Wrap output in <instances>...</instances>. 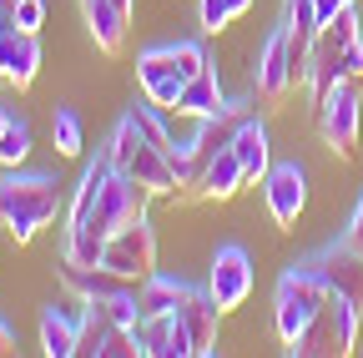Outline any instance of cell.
Instances as JSON below:
<instances>
[{
  "label": "cell",
  "mask_w": 363,
  "mask_h": 358,
  "mask_svg": "<svg viewBox=\"0 0 363 358\" xmlns=\"http://www.w3.org/2000/svg\"><path fill=\"white\" fill-rule=\"evenodd\" d=\"M66 212V197H61V182L51 172H6L0 177V228L11 233V242H30L40 228Z\"/></svg>",
  "instance_id": "1"
},
{
  "label": "cell",
  "mask_w": 363,
  "mask_h": 358,
  "mask_svg": "<svg viewBox=\"0 0 363 358\" xmlns=\"http://www.w3.org/2000/svg\"><path fill=\"white\" fill-rule=\"evenodd\" d=\"M328 298H333V288L323 283V273H318L313 262L288 267V273L278 278V303H272V323H278V338L293 348V343L308 333V323L318 318V308H323Z\"/></svg>",
  "instance_id": "2"
},
{
  "label": "cell",
  "mask_w": 363,
  "mask_h": 358,
  "mask_svg": "<svg viewBox=\"0 0 363 358\" xmlns=\"http://www.w3.org/2000/svg\"><path fill=\"white\" fill-rule=\"evenodd\" d=\"M358 323H363V308L343 293H333L323 308H318V318L308 323V333L288 348V353H303V358H318V353H328V358H343L353 353L358 343Z\"/></svg>",
  "instance_id": "3"
},
{
  "label": "cell",
  "mask_w": 363,
  "mask_h": 358,
  "mask_svg": "<svg viewBox=\"0 0 363 358\" xmlns=\"http://www.w3.org/2000/svg\"><path fill=\"white\" fill-rule=\"evenodd\" d=\"M147 202H152V192L136 182L131 172H116V167H111L106 187H101V197H96V212H91L86 222H71V228H91V233L111 237V233L131 228V222H142V217H147Z\"/></svg>",
  "instance_id": "4"
},
{
  "label": "cell",
  "mask_w": 363,
  "mask_h": 358,
  "mask_svg": "<svg viewBox=\"0 0 363 358\" xmlns=\"http://www.w3.org/2000/svg\"><path fill=\"white\" fill-rule=\"evenodd\" d=\"M318 131L333 157H358V131H363V101H358V81H338L333 91L318 101Z\"/></svg>",
  "instance_id": "5"
},
{
  "label": "cell",
  "mask_w": 363,
  "mask_h": 358,
  "mask_svg": "<svg viewBox=\"0 0 363 358\" xmlns=\"http://www.w3.org/2000/svg\"><path fill=\"white\" fill-rule=\"evenodd\" d=\"M101 267H111L116 278L126 283H142L157 273V233H152V222H131V228L111 233L106 237V252H101Z\"/></svg>",
  "instance_id": "6"
},
{
  "label": "cell",
  "mask_w": 363,
  "mask_h": 358,
  "mask_svg": "<svg viewBox=\"0 0 363 358\" xmlns=\"http://www.w3.org/2000/svg\"><path fill=\"white\" fill-rule=\"evenodd\" d=\"M252 86H257V96H262L267 106H283V101L298 91V81H293V56H288V26H278V30L262 40Z\"/></svg>",
  "instance_id": "7"
},
{
  "label": "cell",
  "mask_w": 363,
  "mask_h": 358,
  "mask_svg": "<svg viewBox=\"0 0 363 358\" xmlns=\"http://www.w3.org/2000/svg\"><path fill=\"white\" fill-rule=\"evenodd\" d=\"M262 197H267V212L283 233L298 228V217L308 207V172L298 162H272V172L262 177Z\"/></svg>",
  "instance_id": "8"
},
{
  "label": "cell",
  "mask_w": 363,
  "mask_h": 358,
  "mask_svg": "<svg viewBox=\"0 0 363 358\" xmlns=\"http://www.w3.org/2000/svg\"><path fill=\"white\" fill-rule=\"evenodd\" d=\"M207 293L217 298V308H222V313H233V308H242V303H247V293H252V257H247L238 242L217 247L212 273H207Z\"/></svg>",
  "instance_id": "9"
},
{
  "label": "cell",
  "mask_w": 363,
  "mask_h": 358,
  "mask_svg": "<svg viewBox=\"0 0 363 358\" xmlns=\"http://www.w3.org/2000/svg\"><path fill=\"white\" fill-rule=\"evenodd\" d=\"M313 267L323 273V283L333 288V293H343V298H353L358 308H363V252L343 237V242H333V247H323L313 257Z\"/></svg>",
  "instance_id": "10"
},
{
  "label": "cell",
  "mask_w": 363,
  "mask_h": 358,
  "mask_svg": "<svg viewBox=\"0 0 363 358\" xmlns=\"http://www.w3.org/2000/svg\"><path fill=\"white\" fill-rule=\"evenodd\" d=\"M136 338H142V353H147V358H197L192 333H187V323H182V313H157V318H142V323H136Z\"/></svg>",
  "instance_id": "11"
},
{
  "label": "cell",
  "mask_w": 363,
  "mask_h": 358,
  "mask_svg": "<svg viewBox=\"0 0 363 358\" xmlns=\"http://www.w3.org/2000/svg\"><path fill=\"white\" fill-rule=\"evenodd\" d=\"M40 71V30H16L0 40V76H6L16 91H26V86L35 81Z\"/></svg>",
  "instance_id": "12"
},
{
  "label": "cell",
  "mask_w": 363,
  "mask_h": 358,
  "mask_svg": "<svg viewBox=\"0 0 363 358\" xmlns=\"http://www.w3.org/2000/svg\"><path fill=\"white\" fill-rule=\"evenodd\" d=\"M177 313H182V323H187V333H192L197 358H212V353H217V323H222L217 298H212L207 288H192V293H187V303H182Z\"/></svg>",
  "instance_id": "13"
},
{
  "label": "cell",
  "mask_w": 363,
  "mask_h": 358,
  "mask_svg": "<svg viewBox=\"0 0 363 358\" xmlns=\"http://www.w3.org/2000/svg\"><path fill=\"white\" fill-rule=\"evenodd\" d=\"M338 81H343V46H338L328 30H318L313 51H308V86H303V91H308L313 101H323Z\"/></svg>",
  "instance_id": "14"
},
{
  "label": "cell",
  "mask_w": 363,
  "mask_h": 358,
  "mask_svg": "<svg viewBox=\"0 0 363 358\" xmlns=\"http://www.w3.org/2000/svg\"><path fill=\"white\" fill-rule=\"evenodd\" d=\"M242 187H247V172H242L238 152H233V147H222V152L207 162V172H202L197 197H202V202H227V197H238Z\"/></svg>",
  "instance_id": "15"
},
{
  "label": "cell",
  "mask_w": 363,
  "mask_h": 358,
  "mask_svg": "<svg viewBox=\"0 0 363 358\" xmlns=\"http://www.w3.org/2000/svg\"><path fill=\"white\" fill-rule=\"evenodd\" d=\"M76 328H81V313L71 303H51L40 313V353L45 358H76Z\"/></svg>",
  "instance_id": "16"
},
{
  "label": "cell",
  "mask_w": 363,
  "mask_h": 358,
  "mask_svg": "<svg viewBox=\"0 0 363 358\" xmlns=\"http://www.w3.org/2000/svg\"><path fill=\"white\" fill-rule=\"evenodd\" d=\"M81 11H86V26H91V40H96V51L101 56H121L126 46V16L111 6V0H81Z\"/></svg>",
  "instance_id": "17"
},
{
  "label": "cell",
  "mask_w": 363,
  "mask_h": 358,
  "mask_svg": "<svg viewBox=\"0 0 363 358\" xmlns=\"http://www.w3.org/2000/svg\"><path fill=\"white\" fill-rule=\"evenodd\" d=\"M233 152H238V162H242V172H247V182H262V177L272 172V142H267V126H262L257 116H247V121L238 126Z\"/></svg>",
  "instance_id": "18"
},
{
  "label": "cell",
  "mask_w": 363,
  "mask_h": 358,
  "mask_svg": "<svg viewBox=\"0 0 363 358\" xmlns=\"http://www.w3.org/2000/svg\"><path fill=\"white\" fill-rule=\"evenodd\" d=\"M121 172H131L152 197H177V167H172V152H157V147H142Z\"/></svg>",
  "instance_id": "19"
},
{
  "label": "cell",
  "mask_w": 363,
  "mask_h": 358,
  "mask_svg": "<svg viewBox=\"0 0 363 358\" xmlns=\"http://www.w3.org/2000/svg\"><path fill=\"white\" fill-rule=\"evenodd\" d=\"M227 111V96H222V81L217 71H202L187 81V91L177 101V116H192V121H207V116H222Z\"/></svg>",
  "instance_id": "20"
},
{
  "label": "cell",
  "mask_w": 363,
  "mask_h": 358,
  "mask_svg": "<svg viewBox=\"0 0 363 358\" xmlns=\"http://www.w3.org/2000/svg\"><path fill=\"white\" fill-rule=\"evenodd\" d=\"M192 283H182V278H167V273H152L136 283V298H142V318H157V313H177L182 303H187Z\"/></svg>",
  "instance_id": "21"
},
{
  "label": "cell",
  "mask_w": 363,
  "mask_h": 358,
  "mask_svg": "<svg viewBox=\"0 0 363 358\" xmlns=\"http://www.w3.org/2000/svg\"><path fill=\"white\" fill-rule=\"evenodd\" d=\"M106 177H111V157L101 152L96 162H91V167L81 172V182H76V197H71V222H86L91 212H96V197H101V187H106Z\"/></svg>",
  "instance_id": "22"
},
{
  "label": "cell",
  "mask_w": 363,
  "mask_h": 358,
  "mask_svg": "<svg viewBox=\"0 0 363 358\" xmlns=\"http://www.w3.org/2000/svg\"><path fill=\"white\" fill-rule=\"evenodd\" d=\"M111 333V318L101 303H81V328H76V358H101Z\"/></svg>",
  "instance_id": "23"
},
{
  "label": "cell",
  "mask_w": 363,
  "mask_h": 358,
  "mask_svg": "<svg viewBox=\"0 0 363 358\" xmlns=\"http://www.w3.org/2000/svg\"><path fill=\"white\" fill-rule=\"evenodd\" d=\"M131 121L142 126L147 147H157V152H172V147H177V142H172V131H167V111H162V106H152V101H136V106H131Z\"/></svg>",
  "instance_id": "24"
},
{
  "label": "cell",
  "mask_w": 363,
  "mask_h": 358,
  "mask_svg": "<svg viewBox=\"0 0 363 358\" xmlns=\"http://www.w3.org/2000/svg\"><path fill=\"white\" fill-rule=\"evenodd\" d=\"M247 11H252V0H197V21H202L207 35L227 30L238 16H247Z\"/></svg>",
  "instance_id": "25"
},
{
  "label": "cell",
  "mask_w": 363,
  "mask_h": 358,
  "mask_svg": "<svg viewBox=\"0 0 363 358\" xmlns=\"http://www.w3.org/2000/svg\"><path fill=\"white\" fill-rule=\"evenodd\" d=\"M142 147H147V137H142V126H136V121H131V111H126V116H121V126L111 131V142H106V157H111V167L121 172V167H126L136 152H142Z\"/></svg>",
  "instance_id": "26"
},
{
  "label": "cell",
  "mask_w": 363,
  "mask_h": 358,
  "mask_svg": "<svg viewBox=\"0 0 363 358\" xmlns=\"http://www.w3.org/2000/svg\"><path fill=\"white\" fill-rule=\"evenodd\" d=\"M167 76H182L177 61H172V46H147L142 56H136V81H142V86L167 81Z\"/></svg>",
  "instance_id": "27"
},
{
  "label": "cell",
  "mask_w": 363,
  "mask_h": 358,
  "mask_svg": "<svg viewBox=\"0 0 363 358\" xmlns=\"http://www.w3.org/2000/svg\"><path fill=\"white\" fill-rule=\"evenodd\" d=\"M56 152H61V157H81V152H86L81 116H76L71 106H56Z\"/></svg>",
  "instance_id": "28"
},
{
  "label": "cell",
  "mask_w": 363,
  "mask_h": 358,
  "mask_svg": "<svg viewBox=\"0 0 363 358\" xmlns=\"http://www.w3.org/2000/svg\"><path fill=\"white\" fill-rule=\"evenodd\" d=\"M26 157H30V121L16 116V126L6 131V137H0V167L11 172V167H21Z\"/></svg>",
  "instance_id": "29"
},
{
  "label": "cell",
  "mask_w": 363,
  "mask_h": 358,
  "mask_svg": "<svg viewBox=\"0 0 363 358\" xmlns=\"http://www.w3.org/2000/svg\"><path fill=\"white\" fill-rule=\"evenodd\" d=\"M172 61H177V71L182 76H202V71H212V56H207V46L202 40H172Z\"/></svg>",
  "instance_id": "30"
},
{
  "label": "cell",
  "mask_w": 363,
  "mask_h": 358,
  "mask_svg": "<svg viewBox=\"0 0 363 358\" xmlns=\"http://www.w3.org/2000/svg\"><path fill=\"white\" fill-rule=\"evenodd\" d=\"M11 21H16V30H40L45 26V0H16Z\"/></svg>",
  "instance_id": "31"
},
{
  "label": "cell",
  "mask_w": 363,
  "mask_h": 358,
  "mask_svg": "<svg viewBox=\"0 0 363 358\" xmlns=\"http://www.w3.org/2000/svg\"><path fill=\"white\" fill-rule=\"evenodd\" d=\"M343 81H363V40L343 46Z\"/></svg>",
  "instance_id": "32"
},
{
  "label": "cell",
  "mask_w": 363,
  "mask_h": 358,
  "mask_svg": "<svg viewBox=\"0 0 363 358\" xmlns=\"http://www.w3.org/2000/svg\"><path fill=\"white\" fill-rule=\"evenodd\" d=\"M348 242L363 252V197H358V207H353V222H348Z\"/></svg>",
  "instance_id": "33"
},
{
  "label": "cell",
  "mask_w": 363,
  "mask_h": 358,
  "mask_svg": "<svg viewBox=\"0 0 363 358\" xmlns=\"http://www.w3.org/2000/svg\"><path fill=\"white\" fill-rule=\"evenodd\" d=\"M11 343H16V338H11V323L0 318V353H11Z\"/></svg>",
  "instance_id": "34"
},
{
  "label": "cell",
  "mask_w": 363,
  "mask_h": 358,
  "mask_svg": "<svg viewBox=\"0 0 363 358\" xmlns=\"http://www.w3.org/2000/svg\"><path fill=\"white\" fill-rule=\"evenodd\" d=\"M11 126H16V111H6V106H0V137H6Z\"/></svg>",
  "instance_id": "35"
},
{
  "label": "cell",
  "mask_w": 363,
  "mask_h": 358,
  "mask_svg": "<svg viewBox=\"0 0 363 358\" xmlns=\"http://www.w3.org/2000/svg\"><path fill=\"white\" fill-rule=\"evenodd\" d=\"M11 26H16V21H11V11H0V40L11 35Z\"/></svg>",
  "instance_id": "36"
},
{
  "label": "cell",
  "mask_w": 363,
  "mask_h": 358,
  "mask_svg": "<svg viewBox=\"0 0 363 358\" xmlns=\"http://www.w3.org/2000/svg\"><path fill=\"white\" fill-rule=\"evenodd\" d=\"M111 6H116V11H121V16L131 21V11H136V0H111Z\"/></svg>",
  "instance_id": "37"
},
{
  "label": "cell",
  "mask_w": 363,
  "mask_h": 358,
  "mask_svg": "<svg viewBox=\"0 0 363 358\" xmlns=\"http://www.w3.org/2000/svg\"><path fill=\"white\" fill-rule=\"evenodd\" d=\"M11 6H16V0H0V11H11Z\"/></svg>",
  "instance_id": "38"
},
{
  "label": "cell",
  "mask_w": 363,
  "mask_h": 358,
  "mask_svg": "<svg viewBox=\"0 0 363 358\" xmlns=\"http://www.w3.org/2000/svg\"><path fill=\"white\" fill-rule=\"evenodd\" d=\"M0 81H6V76H0Z\"/></svg>",
  "instance_id": "39"
}]
</instances>
